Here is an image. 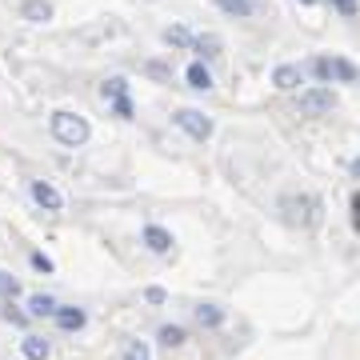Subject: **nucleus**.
I'll list each match as a JSON object with an SVG mask.
<instances>
[{
    "instance_id": "nucleus-9",
    "label": "nucleus",
    "mask_w": 360,
    "mask_h": 360,
    "mask_svg": "<svg viewBox=\"0 0 360 360\" xmlns=\"http://www.w3.org/2000/svg\"><path fill=\"white\" fill-rule=\"evenodd\" d=\"M20 13H25V20H32V25H44V20H52V4L49 0H25Z\"/></svg>"
},
{
    "instance_id": "nucleus-29",
    "label": "nucleus",
    "mask_w": 360,
    "mask_h": 360,
    "mask_svg": "<svg viewBox=\"0 0 360 360\" xmlns=\"http://www.w3.org/2000/svg\"><path fill=\"white\" fill-rule=\"evenodd\" d=\"M300 4H312V0H300Z\"/></svg>"
},
{
    "instance_id": "nucleus-6",
    "label": "nucleus",
    "mask_w": 360,
    "mask_h": 360,
    "mask_svg": "<svg viewBox=\"0 0 360 360\" xmlns=\"http://www.w3.org/2000/svg\"><path fill=\"white\" fill-rule=\"evenodd\" d=\"M300 80H304V68H296V65H276V72H272V84L281 92H292Z\"/></svg>"
},
{
    "instance_id": "nucleus-3",
    "label": "nucleus",
    "mask_w": 360,
    "mask_h": 360,
    "mask_svg": "<svg viewBox=\"0 0 360 360\" xmlns=\"http://www.w3.org/2000/svg\"><path fill=\"white\" fill-rule=\"evenodd\" d=\"M312 72L328 84V80H340V84H352L356 80V68H352V60H345V56H321V60H312Z\"/></svg>"
},
{
    "instance_id": "nucleus-1",
    "label": "nucleus",
    "mask_w": 360,
    "mask_h": 360,
    "mask_svg": "<svg viewBox=\"0 0 360 360\" xmlns=\"http://www.w3.org/2000/svg\"><path fill=\"white\" fill-rule=\"evenodd\" d=\"M52 136L60 144H68V148H80V144L92 136V129H89V120L80 112H52Z\"/></svg>"
},
{
    "instance_id": "nucleus-22",
    "label": "nucleus",
    "mask_w": 360,
    "mask_h": 360,
    "mask_svg": "<svg viewBox=\"0 0 360 360\" xmlns=\"http://www.w3.org/2000/svg\"><path fill=\"white\" fill-rule=\"evenodd\" d=\"M112 112L120 116V120H132V101H129V96H120V101H112Z\"/></svg>"
},
{
    "instance_id": "nucleus-25",
    "label": "nucleus",
    "mask_w": 360,
    "mask_h": 360,
    "mask_svg": "<svg viewBox=\"0 0 360 360\" xmlns=\"http://www.w3.org/2000/svg\"><path fill=\"white\" fill-rule=\"evenodd\" d=\"M144 300H148V304H165V288H148Z\"/></svg>"
},
{
    "instance_id": "nucleus-11",
    "label": "nucleus",
    "mask_w": 360,
    "mask_h": 360,
    "mask_svg": "<svg viewBox=\"0 0 360 360\" xmlns=\"http://www.w3.org/2000/svg\"><path fill=\"white\" fill-rule=\"evenodd\" d=\"M20 352H25V360H49V340H44V336H25V340H20Z\"/></svg>"
},
{
    "instance_id": "nucleus-5",
    "label": "nucleus",
    "mask_w": 360,
    "mask_h": 360,
    "mask_svg": "<svg viewBox=\"0 0 360 360\" xmlns=\"http://www.w3.org/2000/svg\"><path fill=\"white\" fill-rule=\"evenodd\" d=\"M28 193H32V200H37L44 212H60V208H65V196L56 193L49 180H32V188H28Z\"/></svg>"
},
{
    "instance_id": "nucleus-28",
    "label": "nucleus",
    "mask_w": 360,
    "mask_h": 360,
    "mask_svg": "<svg viewBox=\"0 0 360 360\" xmlns=\"http://www.w3.org/2000/svg\"><path fill=\"white\" fill-rule=\"evenodd\" d=\"M348 172H352V176L360 180V156H356V160H352V165H348Z\"/></svg>"
},
{
    "instance_id": "nucleus-12",
    "label": "nucleus",
    "mask_w": 360,
    "mask_h": 360,
    "mask_svg": "<svg viewBox=\"0 0 360 360\" xmlns=\"http://www.w3.org/2000/svg\"><path fill=\"white\" fill-rule=\"evenodd\" d=\"M193 49L200 52V60H217V56H220V37H217V32H205V37H193Z\"/></svg>"
},
{
    "instance_id": "nucleus-10",
    "label": "nucleus",
    "mask_w": 360,
    "mask_h": 360,
    "mask_svg": "<svg viewBox=\"0 0 360 360\" xmlns=\"http://www.w3.org/2000/svg\"><path fill=\"white\" fill-rule=\"evenodd\" d=\"M52 316H56V324H60L65 333H80V328H84V321H89L80 309H56Z\"/></svg>"
},
{
    "instance_id": "nucleus-18",
    "label": "nucleus",
    "mask_w": 360,
    "mask_h": 360,
    "mask_svg": "<svg viewBox=\"0 0 360 360\" xmlns=\"http://www.w3.org/2000/svg\"><path fill=\"white\" fill-rule=\"evenodd\" d=\"M184 336H188V333H184L180 324H165V328H160V345H165V348H180V345H184Z\"/></svg>"
},
{
    "instance_id": "nucleus-26",
    "label": "nucleus",
    "mask_w": 360,
    "mask_h": 360,
    "mask_svg": "<svg viewBox=\"0 0 360 360\" xmlns=\"http://www.w3.org/2000/svg\"><path fill=\"white\" fill-rule=\"evenodd\" d=\"M352 229L360 232V193H352Z\"/></svg>"
},
{
    "instance_id": "nucleus-24",
    "label": "nucleus",
    "mask_w": 360,
    "mask_h": 360,
    "mask_svg": "<svg viewBox=\"0 0 360 360\" xmlns=\"http://www.w3.org/2000/svg\"><path fill=\"white\" fill-rule=\"evenodd\" d=\"M32 269H37V272H52V260L44 257V252H32Z\"/></svg>"
},
{
    "instance_id": "nucleus-15",
    "label": "nucleus",
    "mask_w": 360,
    "mask_h": 360,
    "mask_svg": "<svg viewBox=\"0 0 360 360\" xmlns=\"http://www.w3.org/2000/svg\"><path fill=\"white\" fill-rule=\"evenodd\" d=\"M217 8H220V13H229V16H240V20L257 13V4H252V0H217Z\"/></svg>"
},
{
    "instance_id": "nucleus-8",
    "label": "nucleus",
    "mask_w": 360,
    "mask_h": 360,
    "mask_svg": "<svg viewBox=\"0 0 360 360\" xmlns=\"http://www.w3.org/2000/svg\"><path fill=\"white\" fill-rule=\"evenodd\" d=\"M144 245L153 248V252H160V257H165V252H172V236H168L160 224H148V229H144Z\"/></svg>"
},
{
    "instance_id": "nucleus-14",
    "label": "nucleus",
    "mask_w": 360,
    "mask_h": 360,
    "mask_svg": "<svg viewBox=\"0 0 360 360\" xmlns=\"http://www.w3.org/2000/svg\"><path fill=\"white\" fill-rule=\"evenodd\" d=\"M60 309L52 296H44V292H32L28 296V316H52V312Z\"/></svg>"
},
{
    "instance_id": "nucleus-27",
    "label": "nucleus",
    "mask_w": 360,
    "mask_h": 360,
    "mask_svg": "<svg viewBox=\"0 0 360 360\" xmlns=\"http://www.w3.org/2000/svg\"><path fill=\"white\" fill-rule=\"evenodd\" d=\"M144 68H148V72H153V77H160V80L168 77V68H165V65H156V60H153V65H144Z\"/></svg>"
},
{
    "instance_id": "nucleus-13",
    "label": "nucleus",
    "mask_w": 360,
    "mask_h": 360,
    "mask_svg": "<svg viewBox=\"0 0 360 360\" xmlns=\"http://www.w3.org/2000/svg\"><path fill=\"white\" fill-rule=\"evenodd\" d=\"M196 324L200 328H220L224 324V309H217V304H196Z\"/></svg>"
},
{
    "instance_id": "nucleus-17",
    "label": "nucleus",
    "mask_w": 360,
    "mask_h": 360,
    "mask_svg": "<svg viewBox=\"0 0 360 360\" xmlns=\"http://www.w3.org/2000/svg\"><path fill=\"white\" fill-rule=\"evenodd\" d=\"M165 44H172V49H193V32L172 25V28H165Z\"/></svg>"
},
{
    "instance_id": "nucleus-23",
    "label": "nucleus",
    "mask_w": 360,
    "mask_h": 360,
    "mask_svg": "<svg viewBox=\"0 0 360 360\" xmlns=\"http://www.w3.org/2000/svg\"><path fill=\"white\" fill-rule=\"evenodd\" d=\"M0 316H4V321H8V324H28V316H25V312H20V309H13V304H8V309L0 312Z\"/></svg>"
},
{
    "instance_id": "nucleus-20",
    "label": "nucleus",
    "mask_w": 360,
    "mask_h": 360,
    "mask_svg": "<svg viewBox=\"0 0 360 360\" xmlns=\"http://www.w3.org/2000/svg\"><path fill=\"white\" fill-rule=\"evenodd\" d=\"M16 292H20V284H16V276H8V272H0V296H8V300H13Z\"/></svg>"
},
{
    "instance_id": "nucleus-16",
    "label": "nucleus",
    "mask_w": 360,
    "mask_h": 360,
    "mask_svg": "<svg viewBox=\"0 0 360 360\" xmlns=\"http://www.w3.org/2000/svg\"><path fill=\"white\" fill-rule=\"evenodd\" d=\"M101 96L104 101H120V96H129V80L124 77H108L101 84Z\"/></svg>"
},
{
    "instance_id": "nucleus-7",
    "label": "nucleus",
    "mask_w": 360,
    "mask_h": 360,
    "mask_svg": "<svg viewBox=\"0 0 360 360\" xmlns=\"http://www.w3.org/2000/svg\"><path fill=\"white\" fill-rule=\"evenodd\" d=\"M184 80H188V89H196V92L212 89V72L205 68V60H193V65L184 68Z\"/></svg>"
},
{
    "instance_id": "nucleus-4",
    "label": "nucleus",
    "mask_w": 360,
    "mask_h": 360,
    "mask_svg": "<svg viewBox=\"0 0 360 360\" xmlns=\"http://www.w3.org/2000/svg\"><path fill=\"white\" fill-rule=\"evenodd\" d=\"M333 89H324V84H316V89H304L300 92V112L304 116H324V112H333Z\"/></svg>"
},
{
    "instance_id": "nucleus-19",
    "label": "nucleus",
    "mask_w": 360,
    "mask_h": 360,
    "mask_svg": "<svg viewBox=\"0 0 360 360\" xmlns=\"http://www.w3.org/2000/svg\"><path fill=\"white\" fill-rule=\"evenodd\" d=\"M124 360H153V352H148L144 340H129V345H124Z\"/></svg>"
},
{
    "instance_id": "nucleus-21",
    "label": "nucleus",
    "mask_w": 360,
    "mask_h": 360,
    "mask_svg": "<svg viewBox=\"0 0 360 360\" xmlns=\"http://www.w3.org/2000/svg\"><path fill=\"white\" fill-rule=\"evenodd\" d=\"M328 4H333V8H336L340 16H356V13H360L356 0H328Z\"/></svg>"
},
{
    "instance_id": "nucleus-2",
    "label": "nucleus",
    "mask_w": 360,
    "mask_h": 360,
    "mask_svg": "<svg viewBox=\"0 0 360 360\" xmlns=\"http://www.w3.org/2000/svg\"><path fill=\"white\" fill-rule=\"evenodd\" d=\"M172 124L184 129L193 141H208V136H212V120H208L200 108H176V112H172Z\"/></svg>"
}]
</instances>
